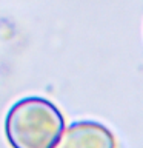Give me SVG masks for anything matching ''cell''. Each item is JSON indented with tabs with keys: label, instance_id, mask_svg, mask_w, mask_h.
I'll list each match as a JSON object with an SVG mask.
<instances>
[{
	"label": "cell",
	"instance_id": "6da1fadb",
	"mask_svg": "<svg viewBox=\"0 0 143 148\" xmlns=\"http://www.w3.org/2000/svg\"><path fill=\"white\" fill-rule=\"evenodd\" d=\"M63 128V114L43 97L20 99L5 119V134L11 148H52Z\"/></svg>",
	"mask_w": 143,
	"mask_h": 148
},
{
	"label": "cell",
	"instance_id": "7a4b0ae2",
	"mask_svg": "<svg viewBox=\"0 0 143 148\" xmlns=\"http://www.w3.org/2000/svg\"><path fill=\"white\" fill-rule=\"evenodd\" d=\"M52 148H115V139L105 125L82 120L63 128Z\"/></svg>",
	"mask_w": 143,
	"mask_h": 148
}]
</instances>
